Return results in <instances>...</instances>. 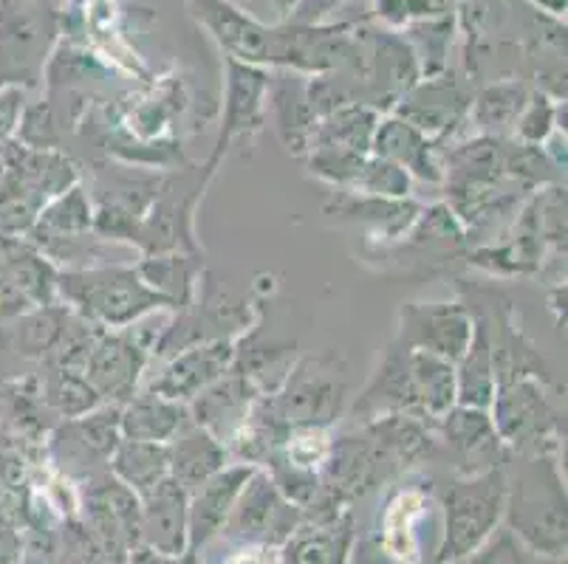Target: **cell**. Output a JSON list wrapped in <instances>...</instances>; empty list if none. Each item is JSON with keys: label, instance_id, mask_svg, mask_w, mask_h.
Here are the masks:
<instances>
[{"label": "cell", "instance_id": "cell-1", "mask_svg": "<svg viewBox=\"0 0 568 564\" xmlns=\"http://www.w3.org/2000/svg\"><path fill=\"white\" fill-rule=\"evenodd\" d=\"M57 297L102 330H122L170 308L133 266H82L57 271Z\"/></svg>", "mask_w": 568, "mask_h": 564}, {"label": "cell", "instance_id": "cell-2", "mask_svg": "<svg viewBox=\"0 0 568 564\" xmlns=\"http://www.w3.org/2000/svg\"><path fill=\"white\" fill-rule=\"evenodd\" d=\"M515 480L506 478V511L515 534L544 556L566 553V489L551 454H524Z\"/></svg>", "mask_w": 568, "mask_h": 564}, {"label": "cell", "instance_id": "cell-3", "mask_svg": "<svg viewBox=\"0 0 568 564\" xmlns=\"http://www.w3.org/2000/svg\"><path fill=\"white\" fill-rule=\"evenodd\" d=\"M348 381L337 356H308L292 365L283 384L263 396L268 416L286 432L292 429H328L345 412Z\"/></svg>", "mask_w": 568, "mask_h": 564}, {"label": "cell", "instance_id": "cell-4", "mask_svg": "<svg viewBox=\"0 0 568 564\" xmlns=\"http://www.w3.org/2000/svg\"><path fill=\"white\" fill-rule=\"evenodd\" d=\"M506 511V472L489 469L453 480L444 496V540L438 562H458L475 553Z\"/></svg>", "mask_w": 568, "mask_h": 564}, {"label": "cell", "instance_id": "cell-5", "mask_svg": "<svg viewBox=\"0 0 568 564\" xmlns=\"http://www.w3.org/2000/svg\"><path fill=\"white\" fill-rule=\"evenodd\" d=\"M546 379H500L489 416L506 449L520 454H551L560 447V418L546 396Z\"/></svg>", "mask_w": 568, "mask_h": 564}, {"label": "cell", "instance_id": "cell-6", "mask_svg": "<svg viewBox=\"0 0 568 564\" xmlns=\"http://www.w3.org/2000/svg\"><path fill=\"white\" fill-rule=\"evenodd\" d=\"M148 356H151V345L142 339L136 325L122 330H102L88 350L82 372L102 403L122 407L139 392Z\"/></svg>", "mask_w": 568, "mask_h": 564}, {"label": "cell", "instance_id": "cell-7", "mask_svg": "<svg viewBox=\"0 0 568 564\" xmlns=\"http://www.w3.org/2000/svg\"><path fill=\"white\" fill-rule=\"evenodd\" d=\"M85 527L108 558H125L142 547V503L111 472H97L85 483Z\"/></svg>", "mask_w": 568, "mask_h": 564}, {"label": "cell", "instance_id": "cell-8", "mask_svg": "<svg viewBox=\"0 0 568 564\" xmlns=\"http://www.w3.org/2000/svg\"><path fill=\"white\" fill-rule=\"evenodd\" d=\"M475 314L464 302H410L399 310L396 345L456 365L469 348Z\"/></svg>", "mask_w": 568, "mask_h": 564}, {"label": "cell", "instance_id": "cell-9", "mask_svg": "<svg viewBox=\"0 0 568 564\" xmlns=\"http://www.w3.org/2000/svg\"><path fill=\"white\" fill-rule=\"evenodd\" d=\"M303 522L301 505L288 503L275 489L266 472H257L237 494L235 509L226 520L224 531L241 542H261V545H283Z\"/></svg>", "mask_w": 568, "mask_h": 564}, {"label": "cell", "instance_id": "cell-10", "mask_svg": "<svg viewBox=\"0 0 568 564\" xmlns=\"http://www.w3.org/2000/svg\"><path fill=\"white\" fill-rule=\"evenodd\" d=\"M232 361H235V345L230 339L195 341V345H187V348L179 350L144 384V390L170 398V401L190 403L206 387L224 379L226 372L232 370Z\"/></svg>", "mask_w": 568, "mask_h": 564}, {"label": "cell", "instance_id": "cell-11", "mask_svg": "<svg viewBox=\"0 0 568 564\" xmlns=\"http://www.w3.org/2000/svg\"><path fill=\"white\" fill-rule=\"evenodd\" d=\"M122 441V429H119V407L113 403H100L97 410L85 416L65 418V423L54 432L57 460H63L69 472L97 474L102 465H108L113 449Z\"/></svg>", "mask_w": 568, "mask_h": 564}, {"label": "cell", "instance_id": "cell-12", "mask_svg": "<svg viewBox=\"0 0 568 564\" xmlns=\"http://www.w3.org/2000/svg\"><path fill=\"white\" fill-rule=\"evenodd\" d=\"M94 232V206L80 184L57 195L43 206L38 224L29 232V243L38 248L45 260H77L82 243Z\"/></svg>", "mask_w": 568, "mask_h": 564}, {"label": "cell", "instance_id": "cell-13", "mask_svg": "<svg viewBox=\"0 0 568 564\" xmlns=\"http://www.w3.org/2000/svg\"><path fill=\"white\" fill-rule=\"evenodd\" d=\"M29 0H3L0 7V85L34 82L43 62L49 29L40 25Z\"/></svg>", "mask_w": 568, "mask_h": 564}, {"label": "cell", "instance_id": "cell-14", "mask_svg": "<svg viewBox=\"0 0 568 564\" xmlns=\"http://www.w3.org/2000/svg\"><path fill=\"white\" fill-rule=\"evenodd\" d=\"M438 441L450 449L458 460V469L464 474H481L489 469H500L509 449L500 441L489 410H475L456 403L450 412H444L436 421Z\"/></svg>", "mask_w": 568, "mask_h": 564}, {"label": "cell", "instance_id": "cell-15", "mask_svg": "<svg viewBox=\"0 0 568 564\" xmlns=\"http://www.w3.org/2000/svg\"><path fill=\"white\" fill-rule=\"evenodd\" d=\"M255 474V465L250 463H235L224 465L219 474L190 491L187 500V540L190 553H199L206 542L221 534L230 520L232 509H235L237 494L244 491L250 478Z\"/></svg>", "mask_w": 568, "mask_h": 564}, {"label": "cell", "instance_id": "cell-16", "mask_svg": "<svg viewBox=\"0 0 568 564\" xmlns=\"http://www.w3.org/2000/svg\"><path fill=\"white\" fill-rule=\"evenodd\" d=\"M257 398H261V390L246 376L230 370L224 379H219L215 384L206 387L201 396H195L187 403V412L193 423H199L201 429H206L226 447L246 427Z\"/></svg>", "mask_w": 568, "mask_h": 564}, {"label": "cell", "instance_id": "cell-17", "mask_svg": "<svg viewBox=\"0 0 568 564\" xmlns=\"http://www.w3.org/2000/svg\"><path fill=\"white\" fill-rule=\"evenodd\" d=\"M187 500L190 494L173 478L162 480L156 489L139 496V503H142V547L162 553V556L190 553Z\"/></svg>", "mask_w": 568, "mask_h": 564}, {"label": "cell", "instance_id": "cell-18", "mask_svg": "<svg viewBox=\"0 0 568 564\" xmlns=\"http://www.w3.org/2000/svg\"><path fill=\"white\" fill-rule=\"evenodd\" d=\"M266 91L268 85L266 80H263L261 71L232 62L230 88H226V102H224V119H221V131H219V139H215L213 158H210L206 170H213L215 164L221 162V155L232 147V142L261 131Z\"/></svg>", "mask_w": 568, "mask_h": 564}, {"label": "cell", "instance_id": "cell-19", "mask_svg": "<svg viewBox=\"0 0 568 564\" xmlns=\"http://www.w3.org/2000/svg\"><path fill=\"white\" fill-rule=\"evenodd\" d=\"M325 212L337 221L365 226L382 243H399L416 224V217L422 215V206L407 198H376V195L337 189L334 198L325 204Z\"/></svg>", "mask_w": 568, "mask_h": 564}, {"label": "cell", "instance_id": "cell-20", "mask_svg": "<svg viewBox=\"0 0 568 564\" xmlns=\"http://www.w3.org/2000/svg\"><path fill=\"white\" fill-rule=\"evenodd\" d=\"M371 153L402 167L410 178L430 181V184H442L444 181V162L438 158L433 139H427L425 133L416 131L410 122L399 116L379 119L374 142H371Z\"/></svg>", "mask_w": 568, "mask_h": 564}, {"label": "cell", "instance_id": "cell-21", "mask_svg": "<svg viewBox=\"0 0 568 564\" xmlns=\"http://www.w3.org/2000/svg\"><path fill=\"white\" fill-rule=\"evenodd\" d=\"M281 547L283 564H348L354 547V516L351 511L325 520L303 516Z\"/></svg>", "mask_w": 568, "mask_h": 564}, {"label": "cell", "instance_id": "cell-22", "mask_svg": "<svg viewBox=\"0 0 568 564\" xmlns=\"http://www.w3.org/2000/svg\"><path fill=\"white\" fill-rule=\"evenodd\" d=\"M3 173L26 186L43 206L71 189L80 178L74 162L60 150H34L26 144L3 147Z\"/></svg>", "mask_w": 568, "mask_h": 564}, {"label": "cell", "instance_id": "cell-23", "mask_svg": "<svg viewBox=\"0 0 568 564\" xmlns=\"http://www.w3.org/2000/svg\"><path fill=\"white\" fill-rule=\"evenodd\" d=\"M168 447L170 478L182 485L187 494L199 489V485H204L213 474H219L226 465V458H230L224 443L213 438L206 429H201L199 423H193V418L184 423L182 432L175 434Z\"/></svg>", "mask_w": 568, "mask_h": 564}, {"label": "cell", "instance_id": "cell-24", "mask_svg": "<svg viewBox=\"0 0 568 564\" xmlns=\"http://www.w3.org/2000/svg\"><path fill=\"white\" fill-rule=\"evenodd\" d=\"M187 421V403L170 401L148 390H139L131 401L119 407V429L125 441L170 443Z\"/></svg>", "mask_w": 568, "mask_h": 564}, {"label": "cell", "instance_id": "cell-25", "mask_svg": "<svg viewBox=\"0 0 568 564\" xmlns=\"http://www.w3.org/2000/svg\"><path fill=\"white\" fill-rule=\"evenodd\" d=\"M495 390H498V372H495L493 330L487 317H475L473 341L456 361V403L489 410Z\"/></svg>", "mask_w": 568, "mask_h": 564}, {"label": "cell", "instance_id": "cell-26", "mask_svg": "<svg viewBox=\"0 0 568 564\" xmlns=\"http://www.w3.org/2000/svg\"><path fill=\"white\" fill-rule=\"evenodd\" d=\"M467 107L469 100L464 93L453 91V88L430 85L427 91H413L410 96H405L396 116L410 122L427 139H442L456 131Z\"/></svg>", "mask_w": 568, "mask_h": 564}, {"label": "cell", "instance_id": "cell-27", "mask_svg": "<svg viewBox=\"0 0 568 564\" xmlns=\"http://www.w3.org/2000/svg\"><path fill=\"white\" fill-rule=\"evenodd\" d=\"M108 472L128 485L136 496H144L170 478V447L151 441H119L108 460Z\"/></svg>", "mask_w": 568, "mask_h": 564}, {"label": "cell", "instance_id": "cell-28", "mask_svg": "<svg viewBox=\"0 0 568 564\" xmlns=\"http://www.w3.org/2000/svg\"><path fill=\"white\" fill-rule=\"evenodd\" d=\"M379 124V113L368 105H345L323 116L314 127L312 147H339L354 153H371L374 131Z\"/></svg>", "mask_w": 568, "mask_h": 564}, {"label": "cell", "instance_id": "cell-29", "mask_svg": "<svg viewBox=\"0 0 568 564\" xmlns=\"http://www.w3.org/2000/svg\"><path fill=\"white\" fill-rule=\"evenodd\" d=\"M201 14L206 23L213 25L215 38L232 51V54L244 57V60H272V49H268V34L257 29L252 20L244 14L230 9L219 0H199Z\"/></svg>", "mask_w": 568, "mask_h": 564}, {"label": "cell", "instance_id": "cell-30", "mask_svg": "<svg viewBox=\"0 0 568 564\" xmlns=\"http://www.w3.org/2000/svg\"><path fill=\"white\" fill-rule=\"evenodd\" d=\"M142 279L170 308H187L193 299L195 274H199V263L195 257L179 255V252H164V255H151L142 266H136Z\"/></svg>", "mask_w": 568, "mask_h": 564}, {"label": "cell", "instance_id": "cell-31", "mask_svg": "<svg viewBox=\"0 0 568 564\" xmlns=\"http://www.w3.org/2000/svg\"><path fill=\"white\" fill-rule=\"evenodd\" d=\"M526 102L529 96L520 85H495L478 93V100L469 105V116H473L478 136L506 139L509 133H515V124H518Z\"/></svg>", "mask_w": 568, "mask_h": 564}, {"label": "cell", "instance_id": "cell-32", "mask_svg": "<svg viewBox=\"0 0 568 564\" xmlns=\"http://www.w3.org/2000/svg\"><path fill=\"white\" fill-rule=\"evenodd\" d=\"M317 113H314L308 96H297V93H277L275 96V131L281 136L286 153L306 158L312 150L314 127H317Z\"/></svg>", "mask_w": 568, "mask_h": 564}, {"label": "cell", "instance_id": "cell-33", "mask_svg": "<svg viewBox=\"0 0 568 564\" xmlns=\"http://www.w3.org/2000/svg\"><path fill=\"white\" fill-rule=\"evenodd\" d=\"M45 398L63 418L85 416V412L100 407V398L88 384L85 372L80 367L49 365V379H45Z\"/></svg>", "mask_w": 568, "mask_h": 564}, {"label": "cell", "instance_id": "cell-34", "mask_svg": "<svg viewBox=\"0 0 568 564\" xmlns=\"http://www.w3.org/2000/svg\"><path fill=\"white\" fill-rule=\"evenodd\" d=\"M40 212H43V204L26 186L9 178L7 173L0 175V237L23 240L38 224Z\"/></svg>", "mask_w": 568, "mask_h": 564}, {"label": "cell", "instance_id": "cell-35", "mask_svg": "<svg viewBox=\"0 0 568 564\" xmlns=\"http://www.w3.org/2000/svg\"><path fill=\"white\" fill-rule=\"evenodd\" d=\"M410 186L413 178L405 170L371 153L351 184V193L376 195V198H410Z\"/></svg>", "mask_w": 568, "mask_h": 564}, {"label": "cell", "instance_id": "cell-36", "mask_svg": "<svg viewBox=\"0 0 568 564\" xmlns=\"http://www.w3.org/2000/svg\"><path fill=\"white\" fill-rule=\"evenodd\" d=\"M555 131H560L557 127V107H551L549 100H544V96H535L531 102H526L524 113H520L518 124H515L518 142L540 144L544 147V142Z\"/></svg>", "mask_w": 568, "mask_h": 564}, {"label": "cell", "instance_id": "cell-37", "mask_svg": "<svg viewBox=\"0 0 568 564\" xmlns=\"http://www.w3.org/2000/svg\"><path fill=\"white\" fill-rule=\"evenodd\" d=\"M34 308L29 299H26V294L20 291L14 283H9L3 274H0V328L9 322H18L20 317H26V314H32Z\"/></svg>", "mask_w": 568, "mask_h": 564}, {"label": "cell", "instance_id": "cell-38", "mask_svg": "<svg viewBox=\"0 0 568 564\" xmlns=\"http://www.w3.org/2000/svg\"><path fill=\"white\" fill-rule=\"evenodd\" d=\"M23 116V93L20 88H0V144L18 133Z\"/></svg>", "mask_w": 568, "mask_h": 564}, {"label": "cell", "instance_id": "cell-39", "mask_svg": "<svg viewBox=\"0 0 568 564\" xmlns=\"http://www.w3.org/2000/svg\"><path fill=\"white\" fill-rule=\"evenodd\" d=\"M348 564H405V562H399L394 553L385 551L379 542L365 540V542H359L356 547H351Z\"/></svg>", "mask_w": 568, "mask_h": 564}, {"label": "cell", "instance_id": "cell-40", "mask_svg": "<svg viewBox=\"0 0 568 564\" xmlns=\"http://www.w3.org/2000/svg\"><path fill=\"white\" fill-rule=\"evenodd\" d=\"M128 564H199L195 553H182V556H162L156 551H148V547H136V551L128 556Z\"/></svg>", "mask_w": 568, "mask_h": 564}, {"label": "cell", "instance_id": "cell-41", "mask_svg": "<svg viewBox=\"0 0 568 564\" xmlns=\"http://www.w3.org/2000/svg\"><path fill=\"white\" fill-rule=\"evenodd\" d=\"M23 562V540L14 527H0V564Z\"/></svg>", "mask_w": 568, "mask_h": 564}, {"label": "cell", "instance_id": "cell-42", "mask_svg": "<svg viewBox=\"0 0 568 564\" xmlns=\"http://www.w3.org/2000/svg\"><path fill=\"white\" fill-rule=\"evenodd\" d=\"M226 564H263V562L257 556H252V553H246V556H235L232 562H226Z\"/></svg>", "mask_w": 568, "mask_h": 564}, {"label": "cell", "instance_id": "cell-43", "mask_svg": "<svg viewBox=\"0 0 568 564\" xmlns=\"http://www.w3.org/2000/svg\"><path fill=\"white\" fill-rule=\"evenodd\" d=\"M108 564H128V556L125 558H111V562Z\"/></svg>", "mask_w": 568, "mask_h": 564}]
</instances>
